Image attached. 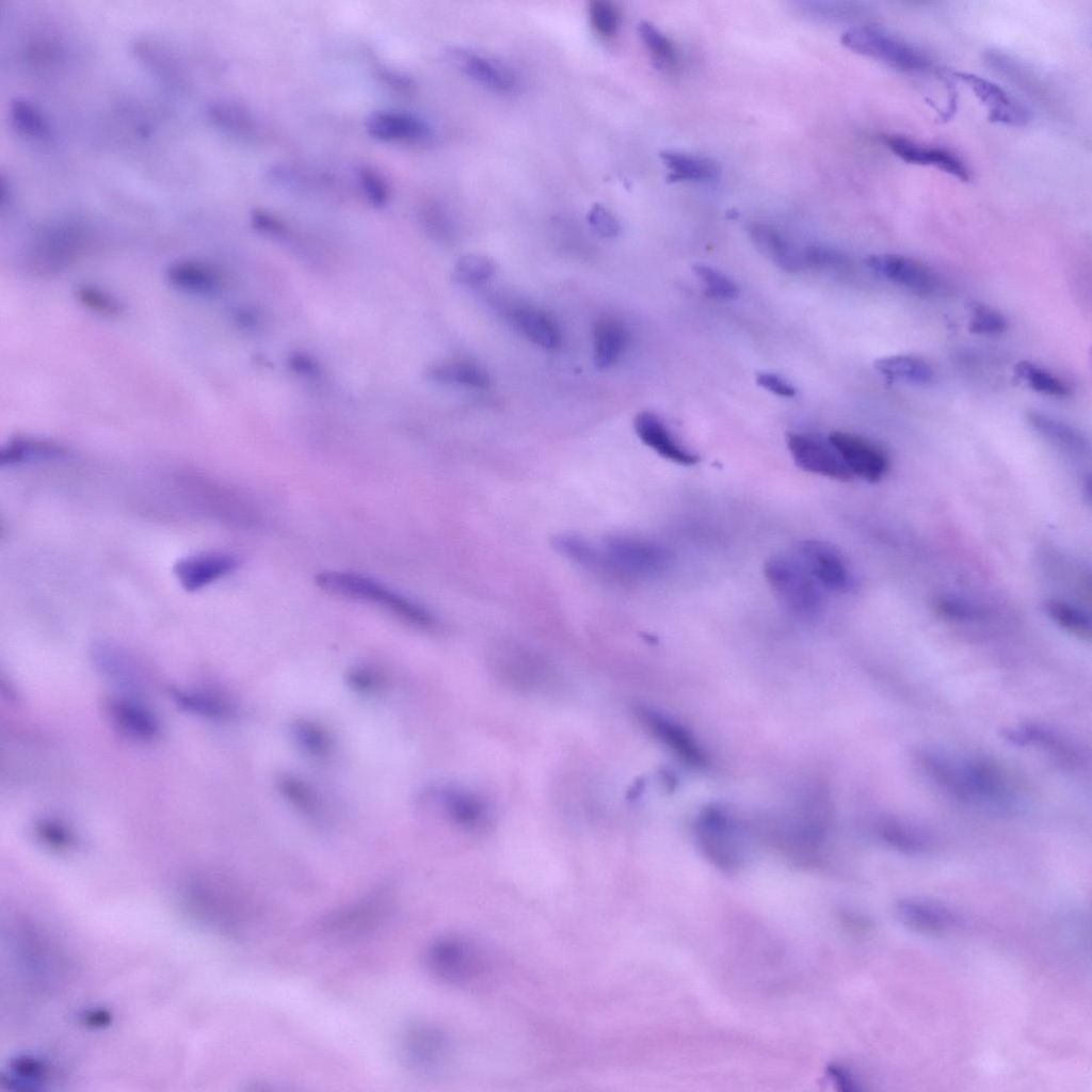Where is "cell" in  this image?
<instances>
[{"mask_svg": "<svg viewBox=\"0 0 1092 1092\" xmlns=\"http://www.w3.org/2000/svg\"><path fill=\"white\" fill-rule=\"evenodd\" d=\"M884 144L902 161L936 167L961 181H968L969 170L952 151L935 146H927L900 135H884Z\"/></svg>", "mask_w": 1092, "mask_h": 1092, "instance_id": "cell-15", "label": "cell"}, {"mask_svg": "<svg viewBox=\"0 0 1092 1092\" xmlns=\"http://www.w3.org/2000/svg\"><path fill=\"white\" fill-rule=\"evenodd\" d=\"M1008 328L1006 316L998 309L980 302L970 304L968 331L976 335H999Z\"/></svg>", "mask_w": 1092, "mask_h": 1092, "instance_id": "cell-40", "label": "cell"}, {"mask_svg": "<svg viewBox=\"0 0 1092 1092\" xmlns=\"http://www.w3.org/2000/svg\"><path fill=\"white\" fill-rule=\"evenodd\" d=\"M382 77L387 83L398 86L399 89H404L405 91L412 86V81L408 78L399 76L398 74L396 75L395 73L385 71Z\"/></svg>", "mask_w": 1092, "mask_h": 1092, "instance_id": "cell-53", "label": "cell"}, {"mask_svg": "<svg viewBox=\"0 0 1092 1092\" xmlns=\"http://www.w3.org/2000/svg\"><path fill=\"white\" fill-rule=\"evenodd\" d=\"M934 612L952 622H978L990 614L985 606L956 596H940L932 604Z\"/></svg>", "mask_w": 1092, "mask_h": 1092, "instance_id": "cell-36", "label": "cell"}, {"mask_svg": "<svg viewBox=\"0 0 1092 1092\" xmlns=\"http://www.w3.org/2000/svg\"><path fill=\"white\" fill-rule=\"evenodd\" d=\"M756 383L766 390L780 397L791 398L796 395L794 387L774 373H758L756 375Z\"/></svg>", "mask_w": 1092, "mask_h": 1092, "instance_id": "cell-51", "label": "cell"}, {"mask_svg": "<svg viewBox=\"0 0 1092 1092\" xmlns=\"http://www.w3.org/2000/svg\"><path fill=\"white\" fill-rule=\"evenodd\" d=\"M841 44L848 49L903 71H924L930 66L924 52L894 36L870 27H853L845 31Z\"/></svg>", "mask_w": 1092, "mask_h": 1092, "instance_id": "cell-6", "label": "cell"}, {"mask_svg": "<svg viewBox=\"0 0 1092 1092\" xmlns=\"http://www.w3.org/2000/svg\"><path fill=\"white\" fill-rule=\"evenodd\" d=\"M368 133L383 141H421L431 130L421 118L403 112L379 111L366 121Z\"/></svg>", "mask_w": 1092, "mask_h": 1092, "instance_id": "cell-22", "label": "cell"}, {"mask_svg": "<svg viewBox=\"0 0 1092 1092\" xmlns=\"http://www.w3.org/2000/svg\"><path fill=\"white\" fill-rule=\"evenodd\" d=\"M798 553L821 588L833 592H846L851 588L852 575L847 561L832 544L807 540L801 543Z\"/></svg>", "mask_w": 1092, "mask_h": 1092, "instance_id": "cell-13", "label": "cell"}, {"mask_svg": "<svg viewBox=\"0 0 1092 1092\" xmlns=\"http://www.w3.org/2000/svg\"><path fill=\"white\" fill-rule=\"evenodd\" d=\"M76 300L86 309L108 318H116L124 312L123 303L110 292L93 286L80 285L74 291Z\"/></svg>", "mask_w": 1092, "mask_h": 1092, "instance_id": "cell-37", "label": "cell"}, {"mask_svg": "<svg viewBox=\"0 0 1092 1092\" xmlns=\"http://www.w3.org/2000/svg\"><path fill=\"white\" fill-rule=\"evenodd\" d=\"M235 557L223 552H198L179 559L174 575L188 592H195L225 577L237 568Z\"/></svg>", "mask_w": 1092, "mask_h": 1092, "instance_id": "cell-16", "label": "cell"}, {"mask_svg": "<svg viewBox=\"0 0 1092 1092\" xmlns=\"http://www.w3.org/2000/svg\"><path fill=\"white\" fill-rule=\"evenodd\" d=\"M316 582L331 593L381 607L412 625L432 627L435 624L428 610L364 575L324 572L316 577Z\"/></svg>", "mask_w": 1092, "mask_h": 1092, "instance_id": "cell-2", "label": "cell"}, {"mask_svg": "<svg viewBox=\"0 0 1092 1092\" xmlns=\"http://www.w3.org/2000/svg\"><path fill=\"white\" fill-rule=\"evenodd\" d=\"M36 832L42 839L51 845L64 846L70 841L66 828L53 820H42L36 824Z\"/></svg>", "mask_w": 1092, "mask_h": 1092, "instance_id": "cell-50", "label": "cell"}, {"mask_svg": "<svg viewBox=\"0 0 1092 1092\" xmlns=\"http://www.w3.org/2000/svg\"><path fill=\"white\" fill-rule=\"evenodd\" d=\"M165 276L174 288L190 294H213L221 287L218 271L200 260L175 261L166 268Z\"/></svg>", "mask_w": 1092, "mask_h": 1092, "instance_id": "cell-23", "label": "cell"}, {"mask_svg": "<svg viewBox=\"0 0 1092 1092\" xmlns=\"http://www.w3.org/2000/svg\"><path fill=\"white\" fill-rule=\"evenodd\" d=\"M214 121L228 129L245 132L252 128L251 118L240 108L231 105H218L211 110Z\"/></svg>", "mask_w": 1092, "mask_h": 1092, "instance_id": "cell-48", "label": "cell"}, {"mask_svg": "<svg viewBox=\"0 0 1092 1092\" xmlns=\"http://www.w3.org/2000/svg\"><path fill=\"white\" fill-rule=\"evenodd\" d=\"M454 59L468 77L492 91L512 93L518 86V79L515 73L510 66L499 60L481 53L461 50L454 53Z\"/></svg>", "mask_w": 1092, "mask_h": 1092, "instance_id": "cell-21", "label": "cell"}, {"mask_svg": "<svg viewBox=\"0 0 1092 1092\" xmlns=\"http://www.w3.org/2000/svg\"><path fill=\"white\" fill-rule=\"evenodd\" d=\"M954 77L967 84L987 112L989 121L1012 127H1022L1031 119L1030 110L997 83L966 71Z\"/></svg>", "mask_w": 1092, "mask_h": 1092, "instance_id": "cell-11", "label": "cell"}, {"mask_svg": "<svg viewBox=\"0 0 1092 1092\" xmlns=\"http://www.w3.org/2000/svg\"><path fill=\"white\" fill-rule=\"evenodd\" d=\"M874 368L888 380L913 385H929L934 379L932 366L922 357L912 354H896L879 358Z\"/></svg>", "mask_w": 1092, "mask_h": 1092, "instance_id": "cell-29", "label": "cell"}, {"mask_svg": "<svg viewBox=\"0 0 1092 1092\" xmlns=\"http://www.w3.org/2000/svg\"><path fill=\"white\" fill-rule=\"evenodd\" d=\"M628 343V332L619 320L604 318L596 322L593 332V360L596 368L604 370L614 366Z\"/></svg>", "mask_w": 1092, "mask_h": 1092, "instance_id": "cell-28", "label": "cell"}, {"mask_svg": "<svg viewBox=\"0 0 1092 1092\" xmlns=\"http://www.w3.org/2000/svg\"><path fill=\"white\" fill-rule=\"evenodd\" d=\"M424 963L436 979L450 984H467L486 971L485 954L472 942L447 935L433 941L425 950Z\"/></svg>", "mask_w": 1092, "mask_h": 1092, "instance_id": "cell-4", "label": "cell"}, {"mask_svg": "<svg viewBox=\"0 0 1092 1092\" xmlns=\"http://www.w3.org/2000/svg\"><path fill=\"white\" fill-rule=\"evenodd\" d=\"M93 660L99 671L110 679L127 687L141 682V670L131 655L111 643H97L92 649Z\"/></svg>", "mask_w": 1092, "mask_h": 1092, "instance_id": "cell-26", "label": "cell"}, {"mask_svg": "<svg viewBox=\"0 0 1092 1092\" xmlns=\"http://www.w3.org/2000/svg\"><path fill=\"white\" fill-rule=\"evenodd\" d=\"M588 222L592 229L604 238H615L621 232V224L615 215L600 204H595L588 212Z\"/></svg>", "mask_w": 1092, "mask_h": 1092, "instance_id": "cell-47", "label": "cell"}, {"mask_svg": "<svg viewBox=\"0 0 1092 1092\" xmlns=\"http://www.w3.org/2000/svg\"><path fill=\"white\" fill-rule=\"evenodd\" d=\"M495 262L479 254H467L459 259L454 267V279L466 286H479L487 282L495 273Z\"/></svg>", "mask_w": 1092, "mask_h": 1092, "instance_id": "cell-39", "label": "cell"}, {"mask_svg": "<svg viewBox=\"0 0 1092 1092\" xmlns=\"http://www.w3.org/2000/svg\"><path fill=\"white\" fill-rule=\"evenodd\" d=\"M1026 417L1032 429L1065 451L1075 455L1089 453L1090 443L1076 428L1038 411L1028 412Z\"/></svg>", "mask_w": 1092, "mask_h": 1092, "instance_id": "cell-27", "label": "cell"}, {"mask_svg": "<svg viewBox=\"0 0 1092 1092\" xmlns=\"http://www.w3.org/2000/svg\"><path fill=\"white\" fill-rule=\"evenodd\" d=\"M695 835L703 852L723 868L737 867L742 852L727 814L719 808L705 809L695 823Z\"/></svg>", "mask_w": 1092, "mask_h": 1092, "instance_id": "cell-7", "label": "cell"}, {"mask_svg": "<svg viewBox=\"0 0 1092 1092\" xmlns=\"http://www.w3.org/2000/svg\"><path fill=\"white\" fill-rule=\"evenodd\" d=\"M282 790L292 800L293 804L301 807L305 813L317 814L319 806L316 796L309 787L294 777H284L280 782Z\"/></svg>", "mask_w": 1092, "mask_h": 1092, "instance_id": "cell-46", "label": "cell"}, {"mask_svg": "<svg viewBox=\"0 0 1092 1092\" xmlns=\"http://www.w3.org/2000/svg\"><path fill=\"white\" fill-rule=\"evenodd\" d=\"M67 449L51 439L16 435L10 438L0 449V465L14 466L30 462L61 460L67 455Z\"/></svg>", "mask_w": 1092, "mask_h": 1092, "instance_id": "cell-24", "label": "cell"}, {"mask_svg": "<svg viewBox=\"0 0 1092 1092\" xmlns=\"http://www.w3.org/2000/svg\"><path fill=\"white\" fill-rule=\"evenodd\" d=\"M866 266L877 275L920 295H931L940 287L936 274L925 263L899 254H872Z\"/></svg>", "mask_w": 1092, "mask_h": 1092, "instance_id": "cell-10", "label": "cell"}, {"mask_svg": "<svg viewBox=\"0 0 1092 1092\" xmlns=\"http://www.w3.org/2000/svg\"><path fill=\"white\" fill-rule=\"evenodd\" d=\"M764 574L781 604L792 614L812 617L821 610V587L799 557L773 556L766 562Z\"/></svg>", "mask_w": 1092, "mask_h": 1092, "instance_id": "cell-3", "label": "cell"}, {"mask_svg": "<svg viewBox=\"0 0 1092 1092\" xmlns=\"http://www.w3.org/2000/svg\"><path fill=\"white\" fill-rule=\"evenodd\" d=\"M805 264L813 267H838L845 262L844 256L825 246H810L804 251Z\"/></svg>", "mask_w": 1092, "mask_h": 1092, "instance_id": "cell-49", "label": "cell"}, {"mask_svg": "<svg viewBox=\"0 0 1092 1092\" xmlns=\"http://www.w3.org/2000/svg\"><path fill=\"white\" fill-rule=\"evenodd\" d=\"M253 222H254V224L257 227H259L261 229L278 230L282 227V225L278 223V221H276L270 214H267V213H264L262 211L254 212V214H253Z\"/></svg>", "mask_w": 1092, "mask_h": 1092, "instance_id": "cell-52", "label": "cell"}, {"mask_svg": "<svg viewBox=\"0 0 1092 1092\" xmlns=\"http://www.w3.org/2000/svg\"><path fill=\"white\" fill-rule=\"evenodd\" d=\"M106 712L113 726L123 735L139 741H151L159 736L160 723L151 710L125 696L110 697Z\"/></svg>", "mask_w": 1092, "mask_h": 1092, "instance_id": "cell-17", "label": "cell"}, {"mask_svg": "<svg viewBox=\"0 0 1092 1092\" xmlns=\"http://www.w3.org/2000/svg\"><path fill=\"white\" fill-rule=\"evenodd\" d=\"M640 37L658 67L675 65L677 55L671 41L653 23L642 21L638 27Z\"/></svg>", "mask_w": 1092, "mask_h": 1092, "instance_id": "cell-38", "label": "cell"}, {"mask_svg": "<svg viewBox=\"0 0 1092 1092\" xmlns=\"http://www.w3.org/2000/svg\"><path fill=\"white\" fill-rule=\"evenodd\" d=\"M660 158L671 171V180H711L719 174L718 165L710 159L664 150Z\"/></svg>", "mask_w": 1092, "mask_h": 1092, "instance_id": "cell-32", "label": "cell"}, {"mask_svg": "<svg viewBox=\"0 0 1092 1092\" xmlns=\"http://www.w3.org/2000/svg\"><path fill=\"white\" fill-rule=\"evenodd\" d=\"M897 913L908 927L930 934L940 933L951 924L945 909L925 900H902L897 904Z\"/></svg>", "mask_w": 1092, "mask_h": 1092, "instance_id": "cell-30", "label": "cell"}, {"mask_svg": "<svg viewBox=\"0 0 1092 1092\" xmlns=\"http://www.w3.org/2000/svg\"><path fill=\"white\" fill-rule=\"evenodd\" d=\"M641 717L649 730L684 761L692 766L705 764V753L687 728L653 710H641Z\"/></svg>", "mask_w": 1092, "mask_h": 1092, "instance_id": "cell-20", "label": "cell"}, {"mask_svg": "<svg viewBox=\"0 0 1092 1092\" xmlns=\"http://www.w3.org/2000/svg\"><path fill=\"white\" fill-rule=\"evenodd\" d=\"M609 579L616 582L633 581L660 573L668 563V553L661 546L637 537L612 535L600 546Z\"/></svg>", "mask_w": 1092, "mask_h": 1092, "instance_id": "cell-5", "label": "cell"}, {"mask_svg": "<svg viewBox=\"0 0 1092 1092\" xmlns=\"http://www.w3.org/2000/svg\"><path fill=\"white\" fill-rule=\"evenodd\" d=\"M432 378L446 384L483 389L489 386L488 372L481 365L470 360H450L435 366Z\"/></svg>", "mask_w": 1092, "mask_h": 1092, "instance_id": "cell-33", "label": "cell"}, {"mask_svg": "<svg viewBox=\"0 0 1092 1092\" xmlns=\"http://www.w3.org/2000/svg\"><path fill=\"white\" fill-rule=\"evenodd\" d=\"M638 437L660 456L676 464L690 466L698 456L684 448L671 434L662 419L651 411L639 413L633 420Z\"/></svg>", "mask_w": 1092, "mask_h": 1092, "instance_id": "cell-19", "label": "cell"}, {"mask_svg": "<svg viewBox=\"0 0 1092 1092\" xmlns=\"http://www.w3.org/2000/svg\"><path fill=\"white\" fill-rule=\"evenodd\" d=\"M1046 615L1063 630L1082 640L1091 639V619L1080 608L1061 599L1049 598L1043 603Z\"/></svg>", "mask_w": 1092, "mask_h": 1092, "instance_id": "cell-34", "label": "cell"}, {"mask_svg": "<svg viewBox=\"0 0 1092 1092\" xmlns=\"http://www.w3.org/2000/svg\"><path fill=\"white\" fill-rule=\"evenodd\" d=\"M448 1049L445 1034L427 1024H414L405 1029L400 1040L401 1058L415 1072H429L444 1060Z\"/></svg>", "mask_w": 1092, "mask_h": 1092, "instance_id": "cell-14", "label": "cell"}, {"mask_svg": "<svg viewBox=\"0 0 1092 1092\" xmlns=\"http://www.w3.org/2000/svg\"><path fill=\"white\" fill-rule=\"evenodd\" d=\"M293 736L298 743L308 753L316 756H325L331 750V739L319 726L301 721L292 728Z\"/></svg>", "mask_w": 1092, "mask_h": 1092, "instance_id": "cell-44", "label": "cell"}, {"mask_svg": "<svg viewBox=\"0 0 1092 1092\" xmlns=\"http://www.w3.org/2000/svg\"><path fill=\"white\" fill-rule=\"evenodd\" d=\"M828 440L853 477L857 476L874 483L886 475L889 459L878 444L863 436L840 431L832 432Z\"/></svg>", "mask_w": 1092, "mask_h": 1092, "instance_id": "cell-9", "label": "cell"}, {"mask_svg": "<svg viewBox=\"0 0 1092 1092\" xmlns=\"http://www.w3.org/2000/svg\"><path fill=\"white\" fill-rule=\"evenodd\" d=\"M391 904L389 892L380 890L326 916L320 930L328 935L349 937L369 931L386 916Z\"/></svg>", "mask_w": 1092, "mask_h": 1092, "instance_id": "cell-8", "label": "cell"}, {"mask_svg": "<svg viewBox=\"0 0 1092 1092\" xmlns=\"http://www.w3.org/2000/svg\"><path fill=\"white\" fill-rule=\"evenodd\" d=\"M788 450L801 469L830 479L850 481L853 476L830 441L803 433H788Z\"/></svg>", "mask_w": 1092, "mask_h": 1092, "instance_id": "cell-12", "label": "cell"}, {"mask_svg": "<svg viewBox=\"0 0 1092 1092\" xmlns=\"http://www.w3.org/2000/svg\"><path fill=\"white\" fill-rule=\"evenodd\" d=\"M510 325L529 341L546 350H556L562 341L557 321L544 309L517 303L507 309Z\"/></svg>", "mask_w": 1092, "mask_h": 1092, "instance_id": "cell-18", "label": "cell"}, {"mask_svg": "<svg viewBox=\"0 0 1092 1092\" xmlns=\"http://www.w3.org/2000/svg\"><path fill=\"white\" fill-rule=\"evenodd\" d=\"M1015 373L1033 390L1057 398H1065L1072 394V387L1050 371L1028 360L1019 362Z\"/></svg>", "mask_w": 1092, "mask_h": 1092, "instance_id": "cell-35", "label": "cell"}, {"mask_svg": "<svg viewBox=\"0 0 1092 1092\" xmlns=\"http://www.w3.org/2000/svg\"><path fill=\"white\" fill-rule=\"evenodd\" d=\"M15 127L33 138H45L49 134L48 125L42 113L29 101L15 99L11 108Z\"/></svg>", "mask_w": 1092, "mask_h": 1092, "instance_id": "cell-42", "label": "cell"}, {"mask_svg": "<svg viewBox=\"0 0 1092 1092\" xmlns=\"http://www.w3.org/2000/svg\"><path fill=\"white\" fill-rule=\"evenodd\" d=\"M589 19L596 34L604 38L612 37L619 30L621 17L615 5L605 0L589 3Z\"/></svg>", "mask_w": 1092, "mask_h": 1092, "instance_id": "cell-43", "label": "cell"}, {"mask_svg": "<svg viewBox=\"0 0 1092 1092\" xmlns=\"http://www.w3.org/2000/svg\"><path fill=\"white\" fill-rule=\"evenodd\" d=\"M693 272L708 296L718 300H733L738 295L737 285L717 269L705 264H695Z\"/></svg>", "mask_w": 1092, "mask_h": 1092, "instance_id": "cell-41", "label": "cell"}, {"mask_svg": "<svg viewBox=\"0 0 1092 1092\" xmlns=\"http://www.w3.org/2000/svg\"><path fill=\"white\" fill-rule=\"evenodd\" d=\"M749 231L757 248L778 268L794 272L806 266L804 252H799L773 228L764 224H753Z\"/></svg>", "mask_w": 1092, "mask_h": 1092, "instance_id": "cell-25", "label": "cell"}, {"mask_svg": "<svg viewBox=\"0 0 1092 1092\" xmlns=\"http://www.w3.org/2000/svg\"><path fill=\"white\" fill-rule=\"evenodd\" d=\"M922 762L930 775L953 796L971 803L1000 801L1007 794L1000 771L981 758L957 759L927 753Z\"/></svg>", "mask_w": 1092, "mask_h": 1092, "instance_id": "cell-1", "label": "cell"}, {"mask_svg": "<svg viewBox=\"0 0 1092 1092\" xmlns=\"http://www.w3.org/2000/svg\"><path fill=\"white\" fill-rule=\"evenodd\" d=\"M170 695L180 709L204 718L227 719L234 712L231 704L215 693L170 688Z\"/></svg>", "mask_w": 1092, "mask_h": 1092, "instance_id": "cell-31", "label": "cell"}, {"mask_svg": "<svg viewBox=\"0 0 1092 1092\" xmlns=\"http://www.w3.org/2000/svg\"><path fill=\"white\" fill-rule=\"evenodd\" d=\"M358 180L366 197L373 206L382 207L387 203L388 187L376 171L371 167H362L358 172Z\"/></svg>", "mask_w": 1092, "mask_h": 1092, "instance_id": "cell-45", "label": "cell"}]
</instances>
